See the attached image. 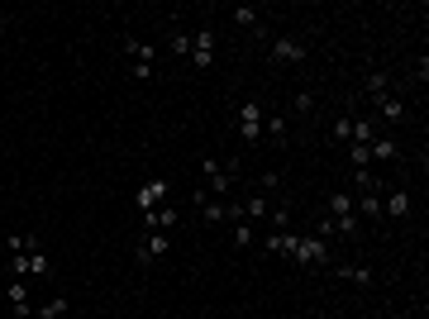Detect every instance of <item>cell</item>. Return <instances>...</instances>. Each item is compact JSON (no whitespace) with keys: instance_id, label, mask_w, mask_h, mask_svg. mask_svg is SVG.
Wrapping results in <instances>:
<instances>
[{"instance_id":"1","label":"cell","mask_w":429,"mask_h":319,"mask_svg":"<svg viewBox=\"0 0 429 319\" xmlns=\"http://www.w3.org/2000/svg\"><path fill=\"white\" fill-rule=\"evenodd\" d=\"M324 205H329V220L339 224V234H344V239H363V220L353 215V195L349 191H334Z\"/></svg>"},{"instance_id":"2","label":"cell","mask_w":429,"mask_h":319,"mask_svg":"<svg viewBox=\"0 0 429 319\" xmlns=\"http://www.w3.org/2000/svg\"><path fill=\"white\" fill-rule=\"evenodd\" d=\"M234 167H238L234 158H229V162H224V158H206V162H201V172H206V191L210 195H229V186H234Z\"/></svg>"},{"instance_id":"3","label":"cell","mask_w":429,"mask_h":319,"mask_svg":"<svg viewBox=\"0 0 429 319\" xmlns=\"http://www.w3.org/2000/svg\"><path fill=\"white\" fill-rule=\"evenodd\" d=\"M291 262H296V267H329V243H324V239H305V234H296Z\"/></svg>"},{"instance_id":"4","label":"cell","mask_w":429,"mask_h":319,"mask_svg":"<svg viewBox=\"0 0 429 319\" xmlns=\"http://www.w3.org/2000/svg\"><path fill=\"white\" fill-rule=\"evenodd\" d=\"M263 100H243V105H238V139H243V144H258V139H263Z\"/></svg>"},{"instance_id":"5","label":"cell","mask_w":429,"mask_h":319,"mask_svg":"<svg viewBox=\"0 0 429 319\" xmlns=\"http://www.w3.org/2000/svg\"><path fill=\"white\" fill-rule=\"evenodd\" d=\"M167 195H172V181H167V176H153V181H139L134 205H139V215H148V210H158Z\"/></svg>"},{"instance_id":"6","label":"cell","mask_w":429,"mask_h":319,"mask_svg":"<svg viewBox=\"0 0 429 319\" xmlns=\"http://www.w3.org/2000/svg\"><path fill=\"white\" fill-rule=\"evenodd\" d=\"M268 58L272 63H305V43L301 38H291V33H277V38H268Z\"/></svg>"},{"instance_id":"7","label":"cell","mask_w":429,"mask_h":319,"mask_svg":"<svg viewBox=\"0 0 429 319\" xmlns=\"http://www.w3.org/2000/svg\"><path fill=\"white\" fill-rule=\"evenodd\" d=\"M125 53H129V63H134V81H153V43L125 38Z\"/></svg>"},{"instance_id":"8","label":"cell","mask_w":429,"mask_h":319,"mask_svg":"<svg viewBox=\"0 0 429 319\" xmlns=\"http://www.w3.org/2000/svg\"><path fill=\"white\" fill-rule=\"evenodd\" d=\"M191 63L201 67V72L215 67V29H196L191 33Z\"/></svg>"},{"instance_id":"9","label":"cell","mask_w":429,"mask_h":319,"mask_svg":"<svg viewBox=\"0 0 429 319\" xmlns=\"http://www.w3.org/2000/svg\"><path fill=\"white\" fill-rule=\"evenodd\" d=\"M367 162H381V167H391V162H401V144L391 139V134H377V139L367 144Z\"/></svg>"},{"instance_id":"10","label":"cell","mask_w":429,"mask_h":319,"mask_svg":"<svg viewBox=\"0 0 429 319\" xmlns=\"http://www.w3.org/2000/svg\"><path fill=\"white\" fill-rule=\"evenodd\" d=\"M411 210H415V200H411L406 186H396V191L381 200V215H386V220H411Z\"/></svg>"},{"instance_id":"11","label":"cell","mask_w":429,"mask_h":319,"mask_svg":"<svg viewBox=\"0 0 429 319\" xmlns=\"http://www.w3.org/2000/svg\"><path fill=\"white\" fill-rule=\"evenodd\" d=\"M176 220H181V215H176L172 205H158V210L143 215V234H167V229H176Z\"/></svg>"},{"instance_id":"12","label":"cell","mask_w":429,"mask_h":319,"mask_svg":"<svg viewBox=\"0 0 429 319\" xmlns=\"http://www.w3.org/2000/svg\"><path fill=\"white\" fill-rule=\"evenodd\" d=\"M372 105H377V114L386 119V124H406V114H411V110H406V100H401L396 91H386V96H377Z\"/></svg>"},{"instance_id":"13","label":"cell","mask_w":429,"mask_h":319,"mask_svg":"<svg viewBox=\"0 0 429 319\" xmlns=\"http://www.w3.org/2000/svg\"><path fill=\"white\" fill-rule=\"evenodd\" d=\"M167 248H172V243H167V234H143V239H139V262L148 267V262H158Z\"/></svg>"},{"instance_id":"14","label":"cell","mask_w":429,"mask_h":319,"mask_svg":"<svg viewBox=\"0 0 429 319\" xmlns=\"http://www.w3.org/2000/svg\"><path fill=\"white\" fill-rule=\"evenodd\" d=\"M353 215L358 220H381V191H358L353 195Z\"/></svg>"},{"instance_id":"15","label":"cell","mask_w":429,"mask_h":319,"mask_svg":"<svg viewBox=\"0 0 429 319\" xmlns=\"http://www.w3.org/2000/svg\"><path fill=\"white\" fill-rule=\"evenodd\" d=\"M334 276L339 281H353V286H372V267L367 262H358V267H334Z\"/></svg>"},{"instance_id":"16","label":"cell","mask_w":429,"mask_h":319,"mask_svg":"<svg viewBox=\"0 0 429 319\" xmlns=\"http://www.w3.org/2000/svg\"><path fill=\"white\" fill-rule=\"evenodd\" d=\"M229 19L243 24V29H263V10L258 5H238V10H229Z\"/></svg>"},{"instance_id":"17","label":"cell","mask_w":429,"mask_h":319,"mask_svg":"<svg viewBox=\"0 0 429 319\" xmlns=\"http://www.w3.org/2000/svg\"><path fill=\"white\" fill-rule=\"evenodd\" d=\"M258 229H263V224H253V220H234V243H238V248H253V243H258Z\"/></svg>"},{"instance_id":"18","label":"cell","mask_w":429,"mask_h":319,"mask_svg":"<svg viewBox=\"0 0 429 319\" xmlns=\"http://www.w3.org/2000/svg\"><path fill=\"white\" fill-rule=\"evenodd\" d=\"M5 248H10V257H24V253H38V239L33 234H10Z\"/></svg>"},{"instance_id":"19","label":"cell","mask_w":429,"mask_h":319,"mask_svg":"<svg viewBox=\"0 0 429 319\" xmlns=\"http://www.w3.org/2000/svg\"><path fill=\"white\" fill-rule=\"evenodd\" d=\"M63 315H72V301L67 296H53V301L38 305V319H63Z\"/></svg>"},{"instance_id":"20","label":"cell","mask_w":429,"mask_h":319,"mask_svg":"<svg viewBox=\"0 0 429 319\" xmlns=\"http://www.w3.org/2000/svg\"><path fill=\"white\" fill-rule=\"evenodd\" d=\"M263 129L272 134V144H286V139H291V124H286L282 114H263Z\"/></svg>"},{"instance_id":"21","label":"cell","mask_w":429,"mask_h":319,"mask_svg":"<svg viewBox=\"0 0 429 319\" xmlns=\"http://www.w3.org/2000/svg\"><path fill=\"white\" fill-rule=\"evenodd\" d=\"M5 301H10V305H29V281H24V276H10V286H5Z\"/></svg>"},{"instance_id":"22","label":"cell","mask_w":429,"mask_h":319,"mask_svg":"<svg viewBox=\"0 0 429 319\" xmlns=\"http://www.w3.org/2000/svg\"><path fill=\"white\" fill-rule=\"evenodd\" d=\"M329 139H334V144H344V148H349V144H353V119H334Z\"/></svg>"},{"instance_id":"23","label":"cell","mask_w":429,"mask_h":319,"mask_svg":"<svg viewBox=\"0 0 429 319\" xmlns=\"http://www.w3.org/2000/svg\"><path fill=\"white\" fill-rule=\"evenodd\" d=\"M367 91H372V100H377V96H386V91H391L386 72H367Z\"/></svg>"},{"instance_id":"24","label":"cell","mask_w":429,"mask_h":319,"mask_svg":"<svg viewBox=\"0 0 429 319\" xmlns=\"http://www.w3.org/2000/svg\"><path fill=\"white\" fill-rule=\"evenodd\" d=\"M167 43H172V53H186V58H191V33L172 29V38H167Z\"/></svg>"},{"instance_id":"25","label":"cell","mask_w":429,"mask_h":319,"mask_svg":"<svg viewBox=\"0 0 429 319\" xmlns=\"http://www.w3.org/2000/svg\"><path fill=\"white\" fill-rule=\"evenodd\" d=\"M349 162L358 167V172H367V148L363 144H349Z\"/></svg>"},{"instance_id":"26","label":"cell","mask_w":429,"mask_h":319,"mask_svg":"<svg viewBox=\"0 0 429 319\" xmlns=\"http://www.w3.org/2000/svg\"><path fill=\"white\" fill-rule=\"evenodd\" d=\"M291 224V205H272V229H286Z\"/></svg>"},{"instance_id":"27","label":"cell","mask_w":429,"mask_h":319,"mask_svg":"<svg viewBox=\"0 0 429 319\" xmlns=\"http://www.w3.org/2000/svg\"><path fill=\"white\" fill-rule=\"evenodd\" d=\"M291 110H296V114H310V110H315V96H310V91H301V96H296V105H291Z\"/></svg>"},{"instance_id":"28","label":"cell","mask_w":429,"mask_h":319,"mask_svg":"<svg viewBox=\"0 0 429 319\" xmlns=\"http://www.w3.org/2000/svg\"><path fill=\"white\" fill-rule=\"evenodd\" d=\"M201 215H206L210 224H220V220H224V205H215V200H206V205H201Z\"/></svg>"},{"instance_id":"29","label":"cell","mask_w":429,"mask_h":319,"mask_svg":"<svg viewBox=\"0 0 429 319\" xmlns=\"http://www.w3.org/2000/svg\"><path fill=\"white\" fill-rule=\"evenodd\" d=\"M10 319H33V305H10Z\"/></svg>"},{"instance_id":"30","label":"cell","mask_w":429,"mask_h":319,"mask_svg":"<svg viewBox=\"0 0 429 319\" xmlns=\"http://www.w3.org/2000/svg\"><path fill=\"white\" fill-rule=\"evenodd\" d=\"M63 319H72V315H63Z\"/></svg>"}]
</instances>
